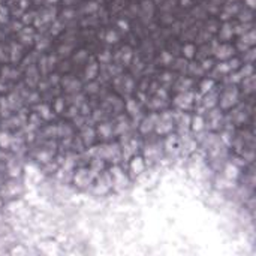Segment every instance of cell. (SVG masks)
<instances>
[{
    "mask_svg": "<svg viewBox=\"0 0 256 256\" xmlns=\"http://www.w3.org/2000/svg\"><path fill=\"white\" fill-rule=\"evenodd\" d=\"M201 127H202V118H201V117H196V118L193 120V129H195V131H199Z\"/></svg>",
    "mask_w": 256,
    "mask_h": 256,
    "instance_id": "cell-4",
    "label": "cell"
},
{
    "mask_svg": "<svg viewBox=\"0 0 256 256\" xmlns=\"http://www.w3.org/2000/svg\"><path fill=\"white\" fill-rule=\"evenodd\" d=\"M132 169H134L135 172H141V171H142V160H141V159H134V162H132Z\"/></svg>",
    "mask_w": 256,
    "mask_h": 256,
    "instance_id": "cell-3",
    "label": "cell"
},
{
    "mask_svg": "<svg viewBox=\"0 0 256 256\" xmlns=\"http://www.w3.org/2000/svg\"><path fill=\"white\" fill-rule=\"evenodd\" d=\"M171 60H172V57H171V56H169V54H168V53L165 51V53L162 54V62H163L165 65H168V63H169Z\"/></svg>",
    "mask_w": 256,
    "mask_h": 256,
    "instance_id": "cell-7",
    "label": "cell"
},
{
    "mask_svg": "<svg viewBox=\"0 0 256 256\" xmlns=\"http://www.w3.org/2000/svg\"><path fill=\"white\" fill-rule=\"evenodd\" d=\"M62 108H63V103H62V100L59 99V100H57V103H56V111H57V112H60V111H62Z\"/></svg>",
    "mask_w": 256,
    "mask_h": 256,
    "instance_id": "cell-11",
    "label": "cell"
},
{
    "mask_svg": "<svg viewBox=\"0 0 256 256\" xmlns=\"http://www.w3.org/2000/svg\"><path fill=\"white\" fill-rule=\"evenodd\" d=\"M106 39H108V42H117V35L114 32H109L108 36H106Z\"/></svg>",
    "mask_w": 256,
    "mask_h": 256,
    "instance_id": "cell-8",
    "label": "cell"
},
{
    "mask_svg": "<svg viewBox=\"0 0 256 256\" xmlns=\"http://www.w3.org/2000/svg\"><path fill=\"white\" fill-rule=\"evenodd\" d=\"M96 8H97V6H96L94 3H87L85 11H87V12H91V11H96Z\"/></svg>",
    "mask_w": 256,
    "mask_h": 256,
    "instance_id": "cell-10",
    "label": "cell"
},
{
    "mask_svg": "<svg viewBox=\"0 0 256 256\" xmlns=\"http://www.w3.org/2000/svg\"><path fill=\"white\" fill-rule=\"evenodd\" d=\"M41 112H42V115L45 117V118H50V109H48V106H41Z\"/></svg>",
    "mask_w": 256,
    "mask_h": 256,
    "instance_id": "cell-9",
    "label": "cell"
},
{
    "mask_svg": "<svg viewBox=\"0 0 256 256\" xmlns=\"http://www.w3.org/2000/svg\"><path fill=\"white\" fill-rule=\"evenodd\" d=\"M99 132H102L105 137H108V135H109V127H108L106 124H102V126L99 127Z\"/></svg>",
    "mask_w": 256,
    "mask_h": 256,
    "instance_id": "cell-6",
    "label": "cell"
},
{
    "mask_svg": "<svg viewBox=\"0 0 256 256\" xmlns=\"http://www.w3.org/2000/svg\"><path fill=\"white\" fill-rule=\"evenodd\" d=\"M48 2H57V0H48Z\"/></svg>",
    "mask_w": 256,
    "mask_h": 256,
    "instance_id": "cell-12",
    "label": "cell"
},
{
    "mask_svg": "<svg viewBox=\"0 0 256 256\" xmlns=\"http://www.w3.org/2000/svg\"><path fill=\"white\" fill-rule=\"evenodd\" d=\"M183 54H184L187 59H192V57L195 56V47H193L192 44L184 45V48H183Z\"/></svg>",
    "mask_w": 256,
    "mask_h": 256,
    "instance_id": "cell-2",
    "label": "cell"
},
{
    "mask_svg": "<svg viewBox=\"0 0 256 256\" xmlns=\"http://www.w3.org/2000/svg\"><path fill=\"white\" fill-rule=\"evenodd\" d=\"M232 53H234V50H232L229 45H222V47H219V50H217V57H219V59H228V57L232 56Z\"/></svg>",
    "mask_w": 256,
    "mask_h": 256,
    "instance_id": "cell-1",
    "label": "cell"
},
{
    "mask_svg": "<svg viewBox=\"0 0 256 256\" xmlns=\"http://www.w3.org/2000/svg\"><path fill=\"white\" fill-rule=\"evenodd\" d=\"M235 175H237V169H235L234 166H231V165H229V166L226 168V177H229V178H231V177H235Z\"/></svg>",
    "mask_w": 256,
    "mask_h": 256,
    "instance_id": "cell-5",
    "label": "cell"
}]
</instances>
